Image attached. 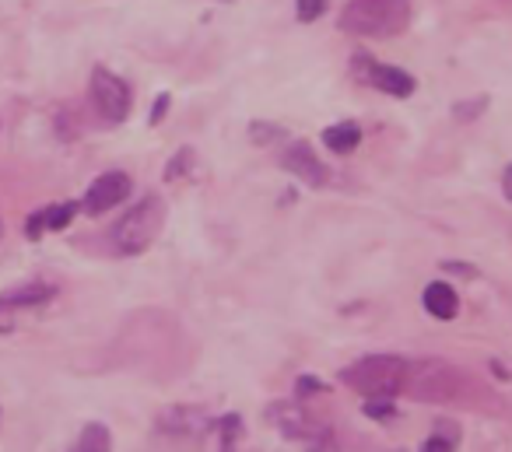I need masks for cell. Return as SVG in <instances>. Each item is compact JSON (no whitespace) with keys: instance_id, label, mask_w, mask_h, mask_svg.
<instances>
[{"instance_id":"cell-1","label":"cell","mask_w":512,"mask_h":452,"mask_svg":"<svg viewBox=\"0 0 512 452\" xmlns=\"http://www.w3.org/2000/svg\"><path fill=\"white\" fill-rule=\"evenodd\" d=\"M411 22V0H348L341 29L362 39H390Z\"/></svg>"},{"instance_id":"cell-2","label":"cell","mask_w":512,"mask_h":452,"mask_svg":"<svg viewBox=\"0 0 512 452\" xmlns=\"http://www.w3.org/2000/svg\"><path fill=\"white\" fill-rule=\"evenodd\" d=\"M341 375L365 400H393L407 382V361L397 354H369L348 365Z\"/></svg>"},{"instance_id":"cell-3","label":"cell","mask_w":512,"mask_h":452,"mask_svg":"<svg viewBox=\"0 0 512 452\" xmlns=\"http://www.w3.org/2000/svg\"><path fill=\"white\" fill-rule=\"evenodd\" d=\"M165 225V204L162 197H155V193H148V197H141L134 207H130L127 214H123L120 221L113 225V232H109V239H113V249L123 256H137L144 253V249L155 242V235L162 232Z\"/></svg>"},{"instance_id":"cell-4","label":"cell","mask_w":512,"mask_h":452,"mask_svg":"<svg viewBox=\"0 0 512 452\" xmlns=\"http://www.w3.org/2000/svg\"><path fill=\"white\" fill-rule=\"evenodd\" d=\"M88 95H92L95 113H99L106 123H113V127L127 120L130 106H134V99H130V85L123 78H116L113 71H106V67H95L92 71Z\"/></svg>"},{"instance_id":"cell-5","label":"cell","mask_w":512,"mask_h":452,"mask_svg":"<svg viewBox=\"0 0 512 452\" xmlns=\"http://www.w3.org/2000/svg\"><path fill=\"white\" fill-rule=\"evenodd\" d=\"M130 176L127 172H102L92 186H88L85 200H81V211L85 214H106L113 207H120L130 197Z\"/></svg>"},{"instance_id":"cell-6","label":"cell","mask_w":512,"mask_h":452,"mask_svg":"<svg viewBox=\"0 0 512 452\" xmlns=\"http://www.w3.org/2000/svg\"><path fill=\"white\" fill-rule=\"evenodd\" d=\"M281 169H288L295 179H302L306 186H323L327 183V165L320 162L313 148L306 141H292L281 151Z\"/></svg>"},{"instance_id":"cell-7","label":"cell","mask_w":512,"mask_h":452,"mask_svg":"<svg viewBox=\"0 0 512 452\" xmlns=\"http://www.w3.org/2000/svg\"><path fill=\"white\" fill-rule=\"evenodd\" d=\"M271 421L278 424L281 435H288V438H306V442H320V438H327L320 424H316L313 417L299 407V403H274Z\"/></svg>"},{"instance_id":"cell-8","label":"cell","mask_w":512,"mask_h":452,"mask_svg":"<svg viewBox=\"0 0 512 452\" xmlns=\"http://www.w3.org/2000/svg\"><path fill=\"white\" fill-rule=\"evenodd\" d=\"M365 81H369L372 88H379V92L393 95V99H407V95H414V88H418V81H414L404 67H390V64H369L365 67Z\"/></svg>"},{"instance_id":"cell-9","label":"cell","mask_w":512,"mask_h":452,"mask_svg":"<svg viewBox=\"0 0 512 452\" xmlns=\"http://www.w3.org/2000/svg\"><path fill=\"white\" fill-rule=\"evenodd\" d=\"M81 211V204H53V207H43L36 211L29 221H25V235L29 239H43V232H60L74 221V214Z\"/></svg>"},{"instance_id":"cell-10","label":"cell","mask_w":512,"mask_h":452,"mask_svg":"<svg viewBox=\"0 0 512 452\" xmlns=\"http://www.w3.org/2000/svg\"><path fill=\"white\" fill-rule=\"evenodd\" d=\"M57 295L53 284H43V281H32V284H22V288H11L0 295V312L8 309H32V305H43Z\"/></svg>"},{"instance_id":"cell-11","label":"cell","mask_w":512,"mask_h":452,"mask_svg":"<svg viewBox=\"0 0 512 452\" xmlns=\"http://www.w3.org/2000/svg\"><path fill=\"white\" fill-rule=\"evenodd\" d=\"M456 305H460V298H456L453 284L432 281V284L425 288V309L432 312L435 319H442V323H449V319L456 316Z\"/></svg>"},{"instance_id":"cell-12","label":"cell","mask_w":512,"mask_h":452,"mask_svg":"<svg viewBox=\"0 0 512 452\" xmlns=\"http://www.w3.org/2000/svg\"><path fill=\"white\" fill-rule=\"evenodd\" d=\"M323 144H327L334 155H348L362 144V127L358 123H334V127L323 130Z\"/></svg>"},{"instance_id":"cell-13","label":"cell","mask_w":512,"mask_h":452,"mask_svg":"<svg viewBox=\"0 0 512 452\" xmlns=\"http://www.w3.org/2000/svg\"><path fill=\"white\" fill-rule=\"evenodd\" d=\"M71 452H113V435H109L106 424L92 421V424L81 428V435H78V442H74Z\"/></svg>"},{"instance_id":"cell-14","label":"cell","mask_w":512,"mask_h":452,"mask_svg":"<svg viewBox=\"0 0 512 452\" xmlns=\"http://www.w3.org/2000/svg\"><path fill=\"white\" fill-rule=\"evenodd\" d=\"M239 428H242V421H239V414H225L218 421V435H221V449L218 452H232V445H235V438H239Z\"/></svg>"},{"instance_id":"cell-15","label":"cell","mask_w":512,"mask_h":452,"mask_svg":"<svg viewBox=\"0 0 512 452\" xmlns=\"http://www.w3.org/2000/svg\"><path fill=\"white\" fill-rule=\"evenodd\" d=\"M421 452H456V431H432Z\"/></svg>"},{"instance_id":"cell-16","label":"cell","mask_w":512,"mask_h":452,"mask_svg":"<svg viewBox=\"0 0 512 452\" xmlns=\"http://www.w3.org/2000/svg\"><path fill=\"white\" fill-rule=\"evenodd\" d=\"M330 0H295V11H299V22H316V18L327 11Z\"/></svg>"},{"instance_id":"cell-17","label":"cell","mask_w":512,"mask_h":452,"mask_svg":"<svg viewBox=\"0 0 512 452\" xmlns=\"http://www.w3.org/2000/svg\"><path fill=\"white\" fill-rule=\"evenodd\" d=\"M365 414H369V417H390L393 414V400H369V403H365Z\"/></svg>"},{"instance_id":"cell-18","label":"cell","mask_w":512,"mask_h":452,"mask_svg":"<svg viewBox=\"0 0 512 452\" xmlns=\"http://www.w3.org/2000/svg\"><path fill=\"white\" fill-rule=\"evenodd\" d=\"M484 106H488V102H484V99H477V102H470V106H456L453 113L460 116V120H474V116L481 113Z\"/></svg>"},{"instance_id":"cell-19","label":"cell","mask_w":512,"mask_h":452,"mask_svg":"<svg viewBox=\"0 0 512 452\" xmlns=\"http://www.w3.org/2000/svg\"><path fill=\"white\" fill-rule=\"evenodd\" d=\"M165 109H169V95H158V102H155V109H151V127H155V123H162V116H165Z\"/></svg>"},{"instance_id":"cell-20","label":"cell","mask_w":512,"mask_h":452,"mask_svg":"<svg viewBox=\"0 0 512 452\" xmlns=\"http://www.w3.org/2000/svg\"><path fill=\"white\" fill-rule=\"evenodd\" d=\"M502 193H505V200H512V165L505 169V176H502Z\"/></svg>"},{"instance_id":"cell-21","label":"cell","mask_w":512,"mask_h":452,"mask_svg":"<svg viewBox=\"0 0 512 452\" xmlns=\"http://www.w3.org/2000/svg\"><path fill=\"white\" fill-rule=\"evenodd\" d=\"M0 232H4V228H0Z\"/></svg>"}]
</instances>
